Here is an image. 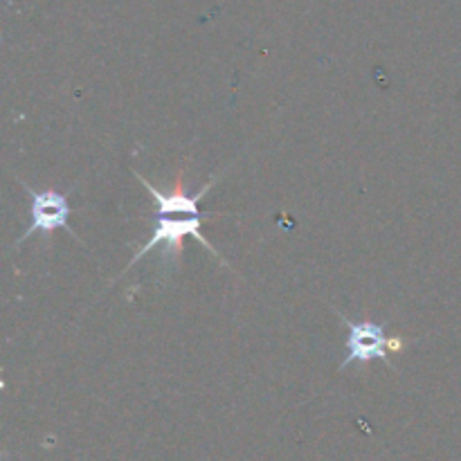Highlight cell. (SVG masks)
<instances>
[{"label": "cell", "instance_id": "obj_4", "mask_svg": "<svg viewBox=\"0 0 461 461\" xmlns=\"http://www.w3.org/2000/svg\"><path fill=\"white\" fill-rule=\"evenodd\" d=\"M223 174L219 176H212L210 183L203 185L201 192L198 194H187V183H185V176L183 171H178V176H176V183L174 187L169 189V192H158L156 187H153L149 180H144L142 176L135 171V178L140 180V185H144V189H149V194H151L153 203H156V210L158 214L162 216H196V214H203L201 210H198V203L203 201V196H205L207 192H210L212 187H214L216 183H219V178Z\"/></svg>", "mask_w": 461, "mask_h": 461}, {"label": "cell", "instance_id": "obj_2", "mask_svg": "<svg viewBox=\"0 0 461 461\" xmlns=\"http://www.w3.org/2000/svg\"><path fill=\"white\" fill-rule=\"evenodd\" d=\"M333 311H336L338 318L345 322L347 333H349V336H347V358L342 360L338 372L351 367L354 363L367 365L372 363V360H381V363H385L390 369H396L390 360V351H394V354L403 351L405 338H387L385 327H381V324L372 322V320L354 322V320L342 315L338 309Z\"/></svg>", "mask_w": 461, "mask_h": 461}, {"label": "cell", "instance_id": "obj_1", "mask_svg": "<svg viewBox=\"0 0 461 461\" xmlns=\"http://www.w3.org/2000/svg\"><path fill=\"white\" fill-rule=\"evenodd\" d=\"M216 216H232V214H228V212H216V214H214V212H203V214L178 216V219H176V216L158 214L156 221H153L151 239H149L147 243H142V246L138 248V252H135V255H133V259H131L129 264H126V268L122 270V273L117 275V277L113 279V282H117V279H120V277H124V275L129 273V270L133 268V266L138 264V261L142 259V257H147L149 252L156 250L158 246H165V252H162V259H174L176 261L180 257V252H183V239L185 237H194V239H196V241H201L203 246H205L207 250H210L212 257H216V259H219L221 264L225 266V268H230L228 261H225L223 257H221L219 252H216L214 248L210 246V241H207V239L201 234L203 223H205V221L216 219Z\"/></svg>", "mask_w": 461, "mask_h": 461}, {"label": "cell", "instance_id": "obj_3", "mask_svg": "<svg viewBox=\"0 0 461 461\" xmlns=\"http://www.w3.org/2000/svg\"><path fill=\"white\" fill-rule=\"evenodd\" d=\"M25 192L30 194V216H32V223L30 228L25 230L21 239L16 241V248L21 246L23 241L32 237V234H43V237H50L54 230H63V232L70 234L72 239H77V234L72 232L70 228V201H68L66 194H59L54 189H43V192H34L30 185L23 183Z\"/></svg>", "mask_w": 461, "mask_h": 461}]
</instances>
